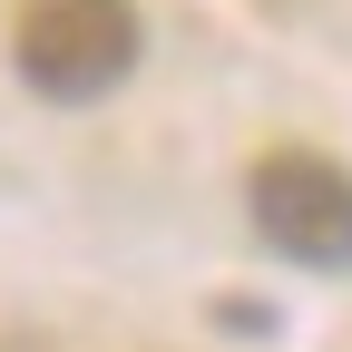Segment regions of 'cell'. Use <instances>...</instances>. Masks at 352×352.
I'll list each match as a JSON object with an SVG mask.
<instances>
[{
	"instance_id": "1",
	"label": "cell",
	"mask_w": 352,
	"mask_h": 352,
	"mask_svg": "<svg viewBox=\"0 0 352 352\" xmlns=\"http://www.w3.org/2000/svg\"><path fill=\"white\" fill-rule=\"evenodd\" d=\"M138 10L127 0H20L10 20V69L59 108H88L138 69Z\"/></svg>"
},
{
	"instance_id": "2",
	"label": "cell",
	"mask_w": 352,
	"mask_h": 352,
	"mask_svg": "<svg viewBox=\"0 0 352 352\" xmlns=\"http://www.w3.org/2000/svg\"><path fill=\"white\" fill-rule=\"evenodd\" d=\"M245 215L303 274H352V166L323 147H274L245 176Z\"/></svg>"
}]
</instances>
